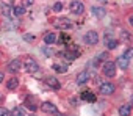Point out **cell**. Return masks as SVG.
Here are the masks:
<instances>
[{
	"mask_svg": "<svg viewBox=\"0 0 133 116\" xmlns=\"http://www.w3.org/2000/svg\"><path fill=\"white\" fill-rule=\"evenodd\" d=\"M59 42H69V36L68 35H59V38H56Z\"/></svg>",
	"mask_w": 133,
	"mask_h": 116,
	"instance_id": "obj_26",
	"label": "cell"
},
{
	"mask_svg": "<svg viewBox=\"0 0 133 116\" xmlns=\"http://www.w3.org/2000/svg\"><path fill=\"white\" fill-rule=\"evenodd\" d=\"M85 42L86 44H89V46H94V44H97L99 42V35H97V31H94V30H91V31H88L86 35H85Z\"/></svg>",
	"mask_w": 133,
	"mask_h": 116,
	"instance_id": "obj_4",
	"label": "cell"
},
{
	"mask_svg": "<svg viewBox=\"0 0 133 116\" xmlns=\"http://www.w3.org/2000/svg\"><path fill=\"white\" fill-rule=\"evenodd\" d=\"M105 46H107V49H116L117 47V41L116 39H110V41L105 42Z\"/></svg>",
	"mask_w": 133,
	"mask_h": 116,
	"instance_id": "obj_21",
	"label": "cell"
},
{
	"mask_svg": "<svg viewBox=\"0 0 133 116\" xmlns=\"http://www.w3.org/2000/svg\"><path fill=\"white\" fill-rule=\"evenodd\" d=\"M91 11H92V14H94L96 17H100V19L107 16V11H105V8H102V7H92Z\"/></svg>",
	"mask_w": 133,
	"mask_h": 116,
	"instance_id": "obj_12",
	"label": "cell"
},
{
	"mask_svg": "<svg viewBox=\"0 0 133 116\" xmlns=\"http://www.w3.org/2000/svg\"><path fill=\"white\" fill-rule=\"evenodd\" d=\"M130 113H131L130 105H121V108H119V114L121 116H130Z\"/></svg>",
	"mask_w": 133,
	"mask_h": 116,
	"instance_id": "obj_18",
	"label": "cell"
},
{
	"mask_svg": "<svg viewBox=\"0 0 133 116\" xmlns=\"http://www.w3.org/2000/svg\"><path fill=\"white\" fill-rule=\"evenodd\" d=\"M102 74L105 77H114L116 75V63L113 61H105L102 66Z\"/></svg>",
	"mask_w": 133,
	"mask_h": 116,
	"instance_id": "obj_2",
	"label": "cell"
},
{
	"mask_svg": "<svg viewBox=\"0 0 133 116\" xmlns=\"http://www.w3.org/2000/svg\"><path fill=\"white\" fill-rule=\"evenodd\" d=\"M80 97H82L83 100H86V102H94V100H96V94L91 93V91H83V93L80 94Z\"/></svg>",
	"mask_w": 133,
	"mask_h": 116,
	"instance_id": "obj_13",
	"label": "cell"
},
{
	"mask_svg": "<svg viewBox=\"0 0 133 116\" xmlns=\"http://www.w3.org/2000/svg\"><path fill=\"white\" fill-rule=\"evenodd\" d=\"M44 42H45V44H53V42H56V35L52 33V31L45 33V35H44Z\"/></svg>",
	"mask_w": 133,
	"mask_h": 116,
	"instance_id": "obj_14",
	"label": "cell"
},
{
	"mask_svg": "<svg viewBox=\"0 0 133 116\" xmlns=\"http://www.w3.org/2000/svg\"><path fill=\"white\" fill-rule=\"evenodd\" d=\"M30 116H36V114H30Z\"/></svg>",
	"mask_w": 133,
	"mask_h": 116,
	"instance_id": "obj_33",
	"label": "cell"
},
{
	"mask_svg": "<svg viewBox=\"0 0 133 116\" xmlns=\"http://www.w3.org/2000/svg\"><path fill=\"white\" fill-rule=\"evenodd\" d=\"M56 116H64V114H58V113H56Z\"/></svg>",
	"mask_w": 133,
	"mask_h": 116,
	"instance_id": "obj_32",
	"label": "cell"
},
{
	"mask_svg": "<svg viewBox=\"0 0 133 116\" xmlns=\"http://www.w3.org/2000/svg\"><path fill=\"white\" fill-rule=\"evenodd\" d=\"M41 108H42V111H47V113H52V114H56V113H58L56 105H53L52 102H44V104L41 105Z\"/></svg>",
	"mask_w": 133,
	"mask_h": 116,
	"instance_id": "obj_8",
	"label": "cell"
},
{
	"mask_svg": "<svg viewBox=\"0 0 133 116\" xmlns=\"http://www.w3.org/2000/svg\"><path fill=\"white\" fill-rule=\"evenodd\" d=\"M24 66H25V71L28 74H35V72L39 71V66H38V63L35 60H25L24 61Z\"/></svg>",
	"mask_w": 133,
	"mask_h": 116,
	"instance_id": "obj_5",
	"label": "cell"
},
{
	"mask_svg": "<svg viewBox=\"0 0 133 116\" xmlns=\"http://www.w3.org/2000/svg\"><path fill=\"white\" fill-rule=\"evenodd\" d=\"M114 89H116V86H114V83H110V82H105V83H102V85H100V93H102L103 96H108V94H113V93H114Z\"/></svg>",
	"mask_w": 133,
	"mask_h": 116,
	"instance_id": "obj_6",
	"label": "cell"
},
{
	"mask_svg": "<svg viewBox=\"0 0 133 116\" xmlns=\"http://www.w3.org/2000/svg\"><path fill=\"white\" fill-rule=\"evenodd\" d=\"M0 116H10V111L3 107H0Z\"/></svg>",
	"mask_w": 133,
	"mask_h": 116,
	"instance_id": "obj_29",
	"label": "cell"
},
{
	"mask_svg": "<svg viewBox=\"0 0 133 116\" xmlns=\"http://www.w3.org/2000/svg\"><path fill=\"white\" fill-rule=\"evenodd\" d=\"M69 8H71V13H74V14H82L85 11V5L82 2H72L69 5Z\"/></svg>",
	"mask_w": 133,
	"mask_h": 116,
	"instance_id": "obj_7",
	"label": "cell"
},
{
	"mask_svg": "<svg viewBox=\"0 0 133 116\" xmlns=\"http://www.w3.org/2000/svg\"><path fill=\"white\" fill-rule=\"evenodd\" d=\"M88 79H89V74H88V72H80V74L77 75V83H78V85H83V83L88 82Z\"/></svg>",
	"mask_w": 133,
	"mask_h": 116,
	"instance_id": "obj_15",
	"label": "cell"
},
{
	"mask_svg": "<svg viewBox=\"0 0 133 116\" xmlns=\"http://www.w3.org/2000/svg\"><path fill=\"white\" fill-rule=\"evenodd\" d=\"M10 114L11 116H25V110L22 107H16V108H13V111H10Z\"/></svg>",
	"mask_w": 133,
	"mask_h": 116,
	"instance_id": "obj_19",
	"label": "cell"
},
{
	"mask_svg": "<svg viewBox=\"0 0 133 116\" xmlns=\"http://www.w3.org/2000/svg\"><path fill=\"white\" fill-rule=\"evenodd\" d=\"M96 60H97V61H100V60L108 61V52H102V53H99V55L96 56Z\"/></svg>",
	"mask_w": 133,
	"mask_h": 116,
	"instance_id": "obj_22",
	"label": "cell"
},
{
	"mask_svg": "<svg viewBox=\"0 0 133 116\" xmlns=\"http://www.w3.org/2000/svg\"><path fill=\"white\" fill-rule=\"evenodd\" d=\"M3 77H5V75H3V72H0V83L3 82Z\"/></svg>",
	"mask_w": 133,
	"mask_h": 116,
	"instance_id": "obj_31",
	"label": "cell"
},
{
	"mask_svg": "<svg viewBox=\"0 0 133 116\" xmlns=\"http://www.w3.org/2000/svg\"><path fill=\"white\" fill-rule=\"evenodd\" d=\"M78 102H77V97H72V105H77Z\"/></svg>",
	"mask_w": 133,
	"mask_h": 116,
	"instance_id": "obj_30",
	"label": "cell"
},
{
	"mask_svg": "<svg viewBox=\"0 0 133 116\" xmlns=\"http://www.w3.org/2000/svg\"><path fill=\"white\" fill-rule=\"evenodd\" d=\"M121 35H122V41H130V33L128 31H121Z\"/></svg>",
	"mask_w": 133,
	"mask_h": 116,
	"instance_id": "obj_28",
	"label": "cell"
},
{
	"mask_svg": "<svg viewBox=\"0 0 133 116\" xmlns=\"http://www.w3.org/2000/svg\"><path fill=\"white\" fill-rule=\"evenodd\" d=\"M17 86H19V80H17V79H10V80H8V83H6V88H8L10 91L16 89Z\"/></svg>",
	"mask_w": 133,
	"mask_h": 116,
	"instance_id": "obj_17",
	"label": "cell"
},
{
	"mask_svg": "<svg viewBox=\"0 0 133 116\" xmlns=\"http://www.w3.org/2000/svg\"><path fill=\"white\" fill-rule=\"evenodd\" d=\"M55 28H58V30H71L72 28V22H71V19H68V17H59V19H56L55 21Z\"/></svg>",
	"mask_w": 133,
	"mask_h": 116,
	"instance_id": "obj_3",
	"label": "cell"
},
{
	"mask_svg": "<svg viewBox=\"0 0 133 116\" xmlns=\"http://www.w3.org/2000/svg\"><path fill=\"white\" fill-rule=\"evenodd\" d=\"M45 85L50 86L52 89H59V88H61V83H59L58 79H55V77H47V79H45Z\"/></svg>",
	"mask_w": 133,
	"mask_h": 116,
	"instance_id": "obj_10",
	"label": "cell"
},
{
	"mask_svg": "<svg viewBox=\"0 0 133 116\" xmlns=\"http://www.w3.org/2000/svg\"><path fill=\"white\" fill-rule=\"evenodd\" d=\"M24 13H25V8H24L22 5H17V7L13 8V14H14V16H22Z\"/></svg>",
	"mask_w": 133,
	"mask_h": 116,
	"instance_id": "obj_20",
	"label": "cell"
},
{
	"mask_svg": "<svg viewBox=\"0 0 133 116\" xmlns=\"http://www.w3.org/2000/svg\"><path fill=\"white\" fill-rule=\"evenodd\" d=\"M13 8H14L13 2H3V3H2V14H3V16H11Z\"/></svg>",
	"mask_w": 133,
	"mask_h": 116,
	"instance_id": "obj_9",
	"label": "cell"
},
{
	"mask_svg": "<svg viewBox=\"0 0 133 116\" xmlns=\"http://www.w3.org/2000/svg\"><path fill=\"white\" fill-rule=\"evenodd\" d=\"M61 10H63V3H61V2H56V3L53 5V11L58 13V11H61Z\"/></svg>",
	"mask_w": 133,
	"mask_h": 116,
	"instance_id": "obj_27",
	"label": "cell"
},
{
	"mask_svg": "<svg viewBox=\"0 0 133 116\" xmlns=\"http://www.w3.org/2000/svg\"><path fill=\"white\" fill-rule=\"evenodd\" d=\"M117 66H119L121 69H127V68H128V60L121 55V56L117 58Z\"/></svg>",
	"mask_w": 133,
	"mask_h": 116,
	"instance_id": "obj_16",
	"label": "cell"
},
{
	"mask_svg": "<svg viewBox=\"0 0 133 116\" xmlns=\"http://www.w3.org/2000/svg\"><path fill=\"white\" fill-rule=\"evenodd\" d=\"M21 66H22V61L19 60V58H16V60H13L8 65V71L10 72H17V71H21Z\"/></svg>",
	"mask_w": 133,
	"mask_h": 116,
	"instance_id": "obj_11",
	"label": "cell"
},
{
	"mask_svg": "<svg viewBox=\"0 0 133 116\" xmlns=\"http://www.w3.org/2000/svg\"><path fill=\"white\" fill-rule=\"evenodd\" d=\"M131 55H133V49H130V47H128V49L125 50V53H124L122 56H124V58H127V60L130 61V58H131Z\"/></svg>",
	"mask_w": 133,
	"mask_h": 116,
	"instance_id": "obj_25",
	"label": "cell"
},
{
	"mask_svg": "<svg viewBox=\"0 0 133 116\" xmlns=\"http://www.w3.org/2000/svg\"><path fill=\"white\" fill-rule=\"evenodd\" d=\"M35 39H36V36L31 35V33H25L24 35V41H27V42H33Z\"/></svg>",
	"mask_w": 133,
	"mask_h": 116,
	"instance_id": "obj_23",
	"label": "cell"
},
{
	"mask_svg": "<svg viewBox=\"0 0 133 116\" xmlns=\"http://www.w3.org/2000/svg\"><path fill=\"white\" fill-rule=\"evenodd\" d=\"M53 71H56V72H66V71H68V68L61 66V65H53Z\"/></svg>",
	"mask_w": 133,
	"mask_h": 116,
	"instance_id": "obj_24",
	"label": "cell"
},
{
	"mask_svg": "<svg viewBox=\"0 0 133 116\" xmlns=\"http://www.w3.org/2000/svg\"><path fill=\"white\" fill-rule=\"evenodd\" d=\"M61 55H63V58H64L66 61H74L77 56H80V50H78V47H77V46H72V47L69 46V47H68V50L63 52Z\"/></svg>",
	"mask_w": 133,
	"mask_h": 116,
	"instance_id": "obj_1",
	"label": "cell"
}]
</instances>
